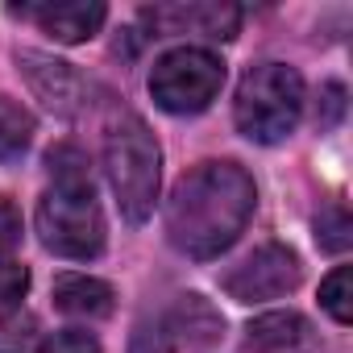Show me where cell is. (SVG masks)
<instances>
[{
    "label": "cell",
    "mask_w": 353,
    "mask_h": 353,
    "mask_svg": "<svg viewBox=\"0 0 353 353\" xmlns=\"http://www.w3.org/2000/svg\"><path fill=\"white\" fill-rule=\"evenodd\" d=\"M258 208V188L237 162H200L192 166L166 200V237L170 245L208 262L221 258L250 225Z\"/></svg>",
    "instance_id": "obj_1"
},
{
    "label": "cell",
    "mask_w": 353,
    "mask_h": 353,
    "mask_svg": "<svg viewBox=\"0 0 353 353\" xmlns=\"http://www.w3.org/2000/svg\"><path fill=\"white\" fill-rule=\"evenodd\" d=\"M104 170L117 196V208L129 225L150 221L162 179V150L150 133V125L133 112H121L104 133Z\"/></svg>",
    "instance_id": "obj_2"
},
{
    "label": "cell",
    "mask_w": 353,
    "mask_h": 353,
    "mask_svg": "<svg viewBox=\"0 0 353 353\" xmlns=\"http://www.w3.org/2000/svg\"><path fill=\"white\" fill-rule=\"evenodd\" d=\"M303 117V79L287 63H258L241 75L237 100H233V121L237 129L258 141L274 145L295 133Z\"/></svg>",
    "instance_id": "obj_3"
},
{
    "label": "cell",
    "mask_w": 353,
    "mask_h": 353,
    "mask_svg": "<svg viewBox=\"0 0 353 353\" xmlns=\"http://www.w3.org/2000/svg\"><path fill=\"white\" fill-rule=\"evenodd\" d=\"M38 237L59 258L92 262L104 254L108 225L92 188V174L88 179H54V188L38 204Z\"/></svg>",
    "instance_id": "obj_4"
},
{
    "label": "cell",
    "mask_w": 353,
    "mask_h": 353,
    "mask_svg": "<svg viewBox=\"0 0 353 353\" xmlns=\"http://www.w3.org/2000/svg\"><path fill=\"white\" fill-rule=\"evenodd\" d=\"M225 88V63L204 46H179L154 63L150 71V96L162 112L192 117L204 112Z\"/></svg>",
    "instance_id": "obj_5"
},
{
    "label": "cell",
    "mask_w": 353,
    "mask_h": 353,
    "mask_svg": "<svg viewBox=\"0 0 353 353\" xmlns=\"http://www.w3.org/2000/svg\"><path fill=\"white\" fill-rule=\"evenodd\" d=\"M303 279V266H299V254L283 241H266L258 245L250 258H241L225 279V295L237 299V303H266V299H279L287 291H295Z\"/></svg>",
    "instance_id": "obj_6"
},
{
    "label": "cell",
    "mask_w": 353,
    "mask_h": 353,
    "mask_svg": "<svg viewBox=\"0 0 353 353\" xmlns=\"http://www.w3.org/2000/svg\"><path fill=\"white\" fill-rule=\"evenodd\" d=\"M141 21L154 30V38L170 34H200L212 42H229L241 30V9L229 0H196V5H150L141 9Z\"/></svg>",
    "instance_id": "obj_7"
},
{
    "label": "cell",
    "mask_w": 353,
    "mask_h": 353,
    "mask_svg": "<svg viewBox=\"0 0 353 353\" xmlns=\"http://www.w3.org/2000/svg\"><path fill=\"white\" fill-rule=\"evenodd\" d=\"M17 67H21L26 83L34 88V96H38L50 112L75 117V112L88 108V92H92V88H88V79H83L71 63L50 59V54H42V50H17Z\"/></svg>",
    "instance_id": "obj_8"
},
{
    "label": "cell",
    "mask_w": 353,
    "mask_h": 353,
    "mask_svg": "<svg viewBox=\"0 0 353 353\" xmlns=\"http://www.w3.org/2000/svg\"><path fill=\"white\" fill-rule=\"evenodd\" d=\"M13 17L34 21L42 34H50L63 46H79L100 34L108 9L100 0H63V5H21V9H13Z\"/></svg>",
    "instance_id": "obj_9"
},
{
    "label": "cell",
    "mask_w": 353,
    "mask_h": 353,
    "mask_svg": "<svg viewBox=\"0 0 353 353\" xmlns=\"http://www.w3.org/2000/svg\"><path fill=\"white\" fill-rule=\"evenodd\" d=\"M312 324L299 312H270L245 328V353H307Z\"/></svg>",
    "instance_id": "obj_10"
},
{
    "label": "cell",
    "mask_w": 353,
    "mask_h": 353,
    "mask_svg": "<svg viewBox=\"0 0 353 353\" xmlns=\"http://www.w3.org/2000/svg\"><path fill=\"white\" fill-rule=\"evenodd\" d=\"M54 307L63 316H83V320H100V316H112L117 307V295L104 279H92V274H63L54 283Z\"/></svg>",
    "instance_id": "obj_11"
},
{
    "label": "cell",
    "mask_w": 353,
    "mask_h": 353,
    "mask_svg": "<svg viewBox=\"0 0 353 353\" xmlns=\"http://www.w3.org/2000/svg\"><path fill=\"white\" fill-rule=\"evenodd\" d=\"M162 324H166V332H174L188 345H212V341H221L225 316L204 295H179V303L170 307V316Z\"/></svg>",
    "instance_id": "obj_12"
},
{
    "label": "cell",
    "mask_w": 353,
    "mask_h": 353,
    "mask_svg": "<svg viewBox=\"0 0 353 353\" xmlns=\"http://www.w3.org/2000/svg\"><path fill=\"white\" fill-rule=\"evenodd\" d=\"M34 141V112L13 96H0V162H17Z\"/></svg>",
    "instance_id": "obj_13"
},
{
    "label": "cell",
    "mask_w": 353,
    "mask_h": 353,
    "mask_svg": "<svg viewBox=\"0 0 353 353\" xmlns=\"http://www.w3.org/2000/svg\"><path fill=\"white\" fill-rule=\"evenodd\" d=\"M316 241H320V250H328V254H345V250H349V241H353V221H349V208H345V204L320 208V216H316Z\"/></svg>",
    "instance_id": "obj_14"
},
{
    "label": "cell",
    "mask_w": 353,
    "mask_h": 353,
    "mask_svg": "<svg viewBox=\"0 0 353 353\" xmlns=\"http://www.w3.org/2000/svg\"><path fill=\"white\" fill-rule=\"evenodd\" d=\"M320 303H324V312L336 324H349L353 320V274H349V266H336L320 283Z\"/></svg>",
    "instance_id": "obj_15"
},
{
    "label": "cell",
    "mask_w": 353,
    "mask_h": 353,
    "mask_svg": "<svg viewBox=\"0 0 353 353\" xmlns=\"http://www.w3.org/2000/svg\"><path fill=\"white\" fill-rule=\"evenodd\" d=\"M30 291V270L21 262H0V320H9Z\"/></svg>",
    "instance_id": "obj_16"
},
{
    "label": "cell",
    "mask_w": 353,
    "mask_h": 353,
    "mask_svg": "<svg viewBox=\"0 0 353 353\" xmlns=\"http://www.w3.org/2000/svg\"><path fill=\"white\" fill-rule=\"evenodd\" d=\"M345 83H336V79H328V83H320V96H316V129L320 133H328V129H336L341 125V117H345Z\"/></svg>",
    "instance_id": "obj_17"
},
{
    "label": "cell",
    "mask_w": 353,
    "mask_h": 353,
    "mask_svg": "<svg viewBox=\"0 0 353 353\" xmlns=\"http://www.w3.org/2000/svg\"><path fill=\"white\" fill-rule=\"evenodd\" d=\"M38 353H100V341L92 332H83V328H63L50 341H42Z\"/></svg>",
    "instance_id": "obj_18"
},
{
    "label": "cell",
    "mask_w": 353,
    "mask_h": 353,
    "mask_svg": "<svg viewBox=\"0 0 353 353\" xmlns=\"http://www.w3.org/2000/svg\"><path fill=\"white\" fill-rule=\"evenodd\" d=\"M129 353H170V332L162 320H141L133 328V341H129Z\"/></svg>",
    "instance_id": "obj_19"
},
{
    "label": "cell",
    "mask_w": 353,
    "mask_h": 353,
    "mask_svg": "<svg viewBox=\"0 0 353 353\" xmlns=\"http://www.w3.org/2000/svg\"><path fill=\"white\" fill-rule=\"evenodd\" d=\"M17 245H21V212L0 200V254H9Z\"/></svg>",
    "instance_id": "obj_20"
}]
</instances>
